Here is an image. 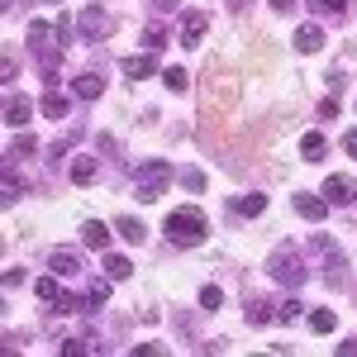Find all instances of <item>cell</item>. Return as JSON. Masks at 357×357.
I'll return each instance as SVG.
<instances>
[{"label":"cell","mask_w":357,"mask_h":357,"mask_svg":"<svg viewBox=\"0 0 357 357\" xmlns=\"http://www.w3.org/2000/svg\"><path fill=\"white\" fill-rule=\"evenodd\" d=\"M333 324H338L333 310H310V329L314 333H333Z\"/></svg>","instance_id":"cell-27"},{"label":"cell","mask_w":357,"mask_h":357,"mask_svg":"<svg viewBox=\"0 0 357 357\" xmlns=\"http://www.w3.org/2000/svg\"><path fill=\"white\" fill-rule=\"evenodd\" d=\"M33 291H38V301L48 305L53 314H67V310H82V296H67V291H62V281H57V272L38 276V281H33Z\"/></svg>","instance_id":"cell-3"},{"label":"cell","mask_w":357,"mask_h":357,"mask_svg":"<svg viewBox=\"0 0 357 357\" xmlns=\"http://www.w3.org/2000/svg\"><path fill=\"white\" fill-rule=\"evenodd\" d=\"M305 5H310V15H314V20H319V15H324V20L348 15V0H305Z\"/></svg>","instance_id":"cell-18"},{"label":"cell","mask_w":357,"mask_h":357,"mask_svg":"<svg viewBox=\"0 0 357 357\" xmlns=\"http://www.w3.org/2000/svg\"><path fill=\"white\" fill-rule=\"evenodd\" d=\"M353 195H357V186L348 176H329V181H324V200H329V205H353Z\"/></svg>","instance_id":"cell-9"},{"label":"cell","mask_w":357,"mask_h":357,"mask_svg":"<svg viewBox=\"0 0 357 357\" xmlns=\"http://www.w3.org/2000/svg\"><path fill=\"white\" fill-rule=\"evenodd\" d=\"M96 176H100V162H96L91 153H82V158L72 162V186H91Z\"/></svg>","instance_id":"cell-13"},{"label":"cell","mask_w":357,"mask_h":357,"mask_svg":"<svg viewBox=\"0 0 357 357\" xmlns=\"http://www.w3.org/2000/svg\"><path fill=\"white\" fill-rule=\"evenodd\" d=\"M0 281H5V291H15V286H24V267H5V276H0Z\"/></svg>","instance_id":"cell-32"},{"label":"cell","mask_w":357,"mask_h":357,"mask_svg":"<svg viewBox=\"0 0 357 357\" xmlns=\"http://www.w3.org/2000/svg\"><path fill=\"white\" fill-rule=\"evenodd\" d=\"M124 77H129V82H148V77H162V67H158V53L124 57Z\"/></svg>","instance_id":"cell-6"},{"label":"cell","mask_w":357,"mask_h":357,"mask_svg":"<svg viewBox=\"0 0 357 357\" xmlns=\"http://www.w3.org/2000/svg\"><path fill=\"white\" fill-rule=\"evenodd\" d=\"M129 272H134V267H129V257H119V252L105 257V276H110V281H124Z\"/></svg>","instance_id":"cell-23"},{"label":"cell","mask_w":357,"mask_h":357,"mask_svg":"<svg viewBox=\"0 0 357 357\" xmlns=\"http://www.w3.org/2000/svg\"><path fill=\"white\" fill-rule=\"evenodd\" d=\"M77 267H82V257H77L72 248H53V252H48V272H57V276H72Z\"/></svg>","instance_id":"cell-10"},{"label":"cell","mask_w":357,"mask_h":357,"mask_svg":"<svg viewBox=\"0 0 357 357\" xmlns=\"http://www.w3.org/2000/svg\"><path fill=\"white\" fill-rule=\"evenodd\" d=\"M181 186L191 195H205V172H200V167H186V172H181Z\"/></svg>","instance_id":"cell-26"},{"label":"cell","mask_w":357,"mask_h":357,"mask_svg":"<svg viewBox=\"0 0 357 357\" xmlns=\"http://www.w3.org/2000/svg\"><path fill=\"white\" fill-rule=\"evenodd\" d=\"M324 48V29L319 24H301L296 29V53H319Z\"/></svg>","instance_id":"cell-11"},{"label":"cell","mask_w":357,"mask_h":357,"mask_svg":"<svg viewBox=\"0 0 357 357\" xmlns=\"http://www.w3.org/2000/svg\"><path fill=\"white\" fill-rule=\"evenodd\" d=\"M272 10H276V15H291V10H296V0H272Z\"/></svg>","instance_id":"cell-37"},{"label":"cell","mask_w":357,"mask_h":357,"mask_svg":"<svg viewBox=\"0 0 357 357\" xmlns=\"http://www.w3.org/2000/svg\"><path fill=\"white\" fill-rule=\"evenodd\" d=\"M200 305H205V310H220V305H224V291H220V286H205V291H200Z\"/></svg>","instance_id":"cell-31"},{"label":"cell","mask_w":357,"mask_h":357,"mask_svg":"<svg viewBox=\"0 0 357 357\" xmlns=\"http://www.w3.org/2000/svg\"><path fill=\"white\" fill-rule=\"evenodd\" d=\"M33 153H38V143H33V138H29V134L10 138V158H15V162H20V158H33Z\"/></svg>","instance_id":"cell-24"},{"label":"cell","mask_w":357,"mask_h":357,"mask_svg":"<svg viewBox=\"0 0 357 357\" xmlns=\"http://www.w3.org/2000/svg\"><path fill=\"white\" fill-rule=\"evenodd\" d=\"M114 229H119V238H124V243H143V238H148V229H143L138 220H129V215H119Z\"/></svg>","instance_id":"cell-20"},{"label":"cell","mask_w":357,"mask_h":357,"mask_svg":"<svg viewBox=\"0 0 357 357\" xmlns=\"http://www.w3.org/2000/svg\"><path fill=\"white\" fill-rule=\"evenodd\" d=\"M229 10H234V15H243V10H248V0H229Z\"/></svg>","instance_id":"cell-39"},{"label":"cell","mask_w":357,"mask_h":357,"mask_svg":"<svg viewBox=\"0 0 357 357\" xmlns=\"http://www.w3.org/2000/svg\"><path fill=\"white\" fill-rule=\"evenodd\" d=\"M205 29H210V15H205V10H186V15H181V48H200Z\"/></svg>","instance_id":"cell-5"},{"label":"cell","mask_w":357,"mask_h":357,"mask_svg":"<svg viewBox=\"0 0 357 357\" xmlns=\"http://www.w3.org/2000/svg\"><path fill=\"white\" fill-rule=\"evenodd\" d=\"M148 5H153V10H176L181 0H148Z\"/></svg>","instance_id":"cell-38"},{"label":"cell","mask_w":357,"mask_h":357,"mask_svg":"<svg viewBox=\"0 0 357 357\" xmlns=\"http://www.w3.org/2000/svg\"><path fill=\"white\" fill-rule=\"evenodd\" d=\"M167 181H172V167L162 158H153V162H138L134 167V195L148 205V200H158L167 191Z\"/></svg>","instance_id":"cell-2"},{"label":"cell","mask_w":357,"mask_h":357,"mask_svg":"<svg viewBox=\"0 0 357 357\" xmlns=\"http://www.w3.org/2000/svg\"><path fill=\"white\" fill-rule=\"evenodd\" d=\"M100 91H105V82H100L96 72H86V77L72 82V96H77V100H100Z\"/></svg>","instance_id":"cell-15"},{"label":"cell","mask_w":357,"mask_h":357,"mask_svg":"<svg viewBox=\"0 0 357 357\" xmlns=\"http://www.w3.org/2000/svg\"><path fill=\"white\" fill-rule=\"evenodd\" d=\"M343 153H348V158H353V162H357V129H353V134H348V138H343Z\"/></svg>","instance_id":"cell-36"},{"label":"cell","mask_w":357,"mask_h":357,"mask_svg":"<svg viewBox=\"0 0 357 357\" xmlns=\"http://www.w3.org/2000/svg\"><path fill=\"white\" fill-rule=\"evenodd\" d=\"M248 319H252V324H272L276 319L272 301H248Z\"/></svg>","instance_id":"cell-21"},{"label":"cell","mask_w":357,"mask_h":357,"mask_svg":"<svg viewBox=\"0 0 357 357\" xmlns=\"http://www.w3.org/2000/svg\"><path fill=\"white\" fill-rule=\"evenodd\" d=\"M29 119H33V105H29V96H10V100H5V124H10V129H24Z\"/></svg>","instance_id":"cell-8"},{"label":"cell","mask_w":357,"mask_h":357,"mask_svg":"<svg viewBox=\"0 0 357 357\" xmlns=\"http://www.w3.org/2000/svg\"><path fill=\"white\" fill-rule=\"evenodd\" d=\"M20 195H24V181H20L15 172H5V205H15Z\"/></svg>","instance_id":"cell-29"},{"label":"cell","mask_w":357,"mask_h":357,"mask_svg":"<svg viewBox=\"0 0 357 357\" xmlns=\"http://www.w3.org/2000/svg\"><path fill=\"white\" fill-rule=\"evenodd\" d=\"M262 210H267V195H234V200H229V215H248V220H252V215H262Z\"/></svg>","instance_id":"cell-14"},{"label":"cell","mask_w":357,"mask_h":357,"mask_svg":"<svg viewBox=\"0 0 357 357\" xmlns=\"http://www.w3.org/2000/svg\"><path fill=\"white\" fill-rule=\"evenodd\" d=\"M15 77H20V67H15V57H5V62H0V82H15Z\"/></svg>","instance_id":"cell-34"},{"label":"cell","mask_w":357,"mask_h":357,"mask_svg":"<svg viewBox=\"0 0 357 357\" xmlns=\"http://www.w3.org/2000/svg\"><path fill=\"white\" fill-rule=\"evenodd\" d=\"M291 205H296L301 220H314V224H324V215H329V200H324V195H310V191H296Z\"/></svg>","instance_id":"cell-7"},{"label":"cell","mask_w":357,"mask_h":357,"mask_svg":"<svg viewBox=\"0 0 357 357\" xmlns=\"http://www.w3.org/2000/svg\"><path fill=\"white\" fill-rule=\"evenodd\" d=\"M162 82H167V91H186V86H191V72H186V67H167Z\"/></svg>","instance_id":"cell-25"},{"label":"cell","mask_w":357,"mask_h":357,"mask_svg":"<svg viewBox=\"0 0 357 357\" xmlns=\"http://www.w3.org/2000/svg\"><path fill=\"white\" fill-rule=\"evenodd\" d=\"M43 114H48V119H62V114H67V96H62V91H48V96H43Z\"/></svg>","instance_id":"cell-22"},{"label":"cell","mask_w":357,"mask_h":357,"mask_svg":"<svg viewBox=\"0 0 357 357\" xmlns=\"http://www.w3.org/2000/svg\"><path fill=\"white\" fill-rule=\"evenodd\" d=\"M77 24H82V33H86V38H96V33H105V29H110V20H105V10H100V5H86Z\"/></svg>","instance_id":"cell-12"},{"label":"cell","mask_w":357,"mask_h":357,"mask_svg":"<svg viewBox=\"0 0 357 357\" xmlns=\"http://www.w3.org/2000/svg\"><path fill=\"white\" fill-rule=\"evenodd\" d=\"M162 229H167V243H176V248H200L205 238H210L205 215H200V210H191V205H186V210H172Z\"/></svg>","instance_id":"cell-1"},{"label":"cell","mask_w":357,"mask_h":357,"mask_svg":"<svg viewBox=\"0 0 357 357\" xmlns=\"http://www.w3.org/2000/svg\"><path fill=\"white\" fill-rule=\"evenodd\" d=\"M105 296H110V276H105V281H91V286H86L82 310H86V314H91V310H100V305H105Z\"/></svg>","instance_id":"cell-17"},{"label":"cell","mask_w":357,"mask_h":357,"mask_svg":"<svg viewBox=\"0 0 357 357\" xmlns=\"http://www.w3.org/2000/svg\"><path fill=\"white\" fill-rule=\"evenodd\" d=\"M162 43H167V29L162 24H148V29H143V48H148V53H158Z\"/></svg>","instance_id":"cell-28"},{"label":"cell","mask_w":357,"mask_h":357,"mask_svg":"<svg viewBox=\"0 0 357 357\" xmlns=\"http://www.w3.org/2000/svg\"><path fill=\"white\" fill-rule=\"evenodd\" d=\"M272 276H276V281H286V286H301V281H305V267L296 262L291 248H281V252L272 257Z\"/></svg>","instance_id":"cell-4"},{"label":"cell","mask_w":357,"mask_h":357,"mask_svg":"<svg viewBox=\"0 0 357 357\" xmlns=\"http://www.w3.org/2000/svg\"><path fill=\"white\" fill-rule=\"evenodd\" d=\"M276 319H281V324L301 319V301H296V296H291V301H281V305H276Z\"/></svg>","instance_id":"cell-30"},{"label":"cell","mask_w":357,"mask_h":357,"mask_svg":"<svg viewBox=\"0 0 357 357\" xmlns=\"http://www.w3.org/2000/svg\"><path fill=\"white\" fill-rule=\"evenodd\" d=\"M324 119H338V96H329V100H319V124Z\"/></svg>","instance_id":"cell-33"},{"label":"cell","mask_w":357,"mask_h":357,"mask_svg":"<svg viewBox=\"0 0 357 357\" xmlns=\"http://www.w3.org/2000/svg\"><path fill=\"white\" fill-rule=\"evenodd\" d=\"M62 353H67V357H82L86 343H82V338H67V343H62Z\"/></svg>","instance_id":"cell-35"},{"label":"cell","mask_w":357,"mask_h":357,"mask_svg":"<svg viewBox=\"0 0 357 357\" xmlns=\"http://www.w3.org/2000/svg\"><path fill=\"white\" fill-rule=\"evenodd\" d=\"M301 153L310 158V162H319V158H329V143H324V134H314V129H310V134L301 138Z\"/></svg>","instance_id":"cell-19"},{"label":"cell","mask_w":357,"mask_h":357,"mask_svg":"<svg viewBox=\"0 0 357 357\" xmlns=\"http://www.w3.org/2000/svg\"><path fill=\"white\" fill-rule=\"evenodd\" d=\"M82 243L96 248V252H100V248H110V229H105L100 220H86V224H82Z\"/></svg>","instance_id":"cell-16"}]
</instances>
